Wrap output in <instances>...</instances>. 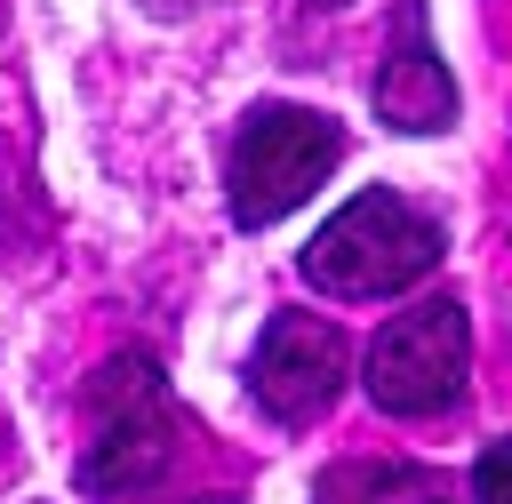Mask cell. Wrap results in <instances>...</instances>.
Here are the masks:
<instances>
[{"mask_svg":"<svg viewBox=\"0 0 512 504\" xmlns=\"http://www.w3.org/2000/svg\"><path fill=\"white\" fill-rule=\"evenodd\" d=\"M312 504H448V488L424 464H344L320 480Z\"/></svg>","mask_w":512,"mask_h":504,"instance_id":"7","label":"cell"},{"mask_svg":"<svg viewBox=\"0 0 512 504\" xmlns=\"http://www.w3.org/2000/svg\"><path fill=\"white\" fill-rule=\"evenodd\" d=\"M432 264H440V224H432L424 208H408L400 192H360V200H344V208L312 232V248H304V280H312L320 296H344V304L392 296V288L424 280Z\"/></svg>","mask_w":512,"mask_h":504,"instance_id":"2","label":"cell"},{"mask_svg":"<svg viewBox=\"0 0 512 504\" xmlns=\"http://www.w3.org/2000/svg\"><path fill=\"white\" fill-rule=\"evenodd\" d=\"M376 120L400 136H440L456 120V80H448L440 48L424 40V8H400V40L376 64Z\"/></svg>","mask_w":512,"mask_h":504,"instance_id":"6","label":"cell"},{"mask_svg":"<svg viewBox=\"0 0 512 504\" xmlns=\"http://www.w3.org/2000/svg\"><path fill=\"white\" fill-rule=\"evenodd\" d=\"M464 368H472V328H464V304L432 296L416 312H392L368 344V400L384 416H432L464 392Z\"/></svg>","mask_w":512,"mask_h":504,"instance_id":"4","label":"cell"},{"mask_svg":"<svg viewBox=\"0 0 512 504\" xmlns=\"http://www.w3.org/2000/svg\"><path fill=\"white\" fill-rule=\"evenodd\" d=\"M136 8H144V16H192L200 0H136Z\"/></svg>","mask_w":512,"mask_h":504,"instance_id":"9","label":"cell"},{"mask_svg":"<svg viewBox=\"0 0 512 504\" xmlns=\"http://www.w3.org/2000/svg\"><path fill=\"white\" fill-rule=\"evenodd\" d=\"M200 504H232V496H200Z\"/></svg>","mask_w":512,"mask_h":504,"instance_id":"10","label":"cell"},{"mask_svg":"<svg viewBox=\"0 0 512 504\" xmlns=\"http://www.w3.org/2000/svg\"><path fill=\"white\" fill-rule=\"evenodd\" d=\"M328 8H336V0H328Z\"/></svg>","mask_w":512,"mask_h":504,"instance_id":"11","label":"cell"},{"mask_svg":"<svg viewBox=\"0 0 512 504\" xmlns=\"http://www.w3.org/2000/svg\"><path fill=\"white\" fill-rule=\"evenodd\" d=\"M176 464V400L160 360L112 352L88 376V448H80V488L88 496H144Z\"/></svg>","mask_w":512,"mask_h":504,"instance_id":"1","label":"cell"},{"mask_svg":"<svg viewBox=\"0 0 512 504\" xmlns=\"http://www.w3.org/2000/svg\"><path fill=\"white\" fill-rule=\"evenodd\" d=\"M248 392L272 424H312L344 392V336L312 312H280L248 360Z\"/></svg>","mask_w":512,"mask_h":504,"instance_id":"5","label":"cell"},{"mask_svg":"<svg viewBox=\"0 0 512 504\" xmlns=\"http://www.w3.org/2000/svg\"><path fill=\"white\" fill-rule=\"evenodd\" d=\"M472 496H480V504H512V440H496V448L480 456V472H472Z\"/></svg>","mask_w":512,"mask_h":504,"instance_id":"8","label":"cell"},{"mask_svg":"<svg viewBox=\"0 0 512 504\" xmlns=\"http://www.w3.org/2000/svg\"><path fill=\"white\" fill-rule=\"evenodd\" d=\"M344 160V136L328 112L312 104H256L232 136V168H224V192H232V224L264 232L280 224L288 208L312 200V184H328V168Z\"/></svg>","mask_w":512,"mask_h":504,"instance_id":"3","label":"cell"}]
</instances>
